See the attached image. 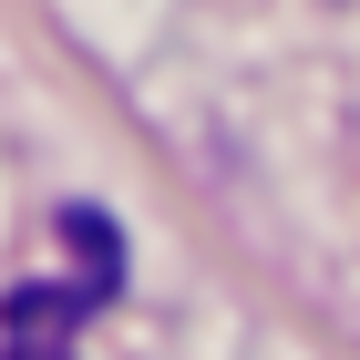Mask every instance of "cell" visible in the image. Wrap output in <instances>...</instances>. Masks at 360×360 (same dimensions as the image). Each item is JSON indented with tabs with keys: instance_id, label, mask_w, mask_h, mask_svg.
<instances>
[{
	"instance_id": "obj_1",
	"label": "cell",
	"mask_w": 360,
	"mask_h": 360,
	"mask_svg": "<svg viewBox=\"0 0 360 360\" xmlns=\"http://www.w3.org/2000/svg\"><path fill=\"white\" fill-rule=\"evenodd\" d=\"M62 237H72V257L83 268L52 278V288H21V299L0 309V360H83V319L113 299V278H124V248H113L103 217H62Z\"/></svg>"
}]
</instances>
